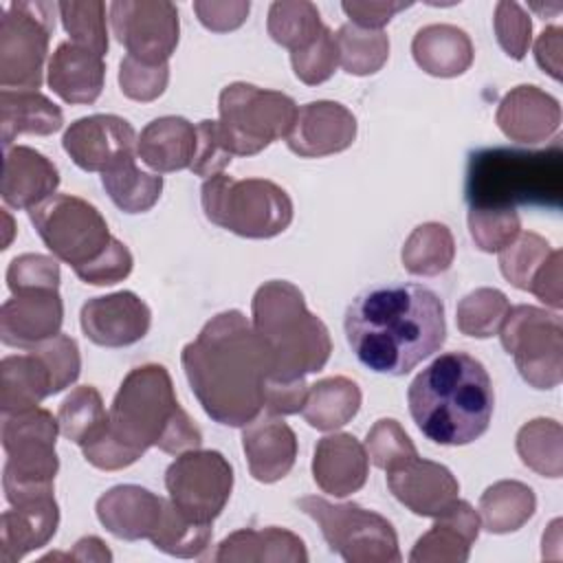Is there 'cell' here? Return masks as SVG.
Returning <instances> with one entry per match:
<instances>
[{
  "instance_id": "1",
  "label": "cell",
  "mask_w": 563,
  "mask_h": 563,
  "mask_svg": "<svg viewBox=\"0 0 563 563\" xmlns=\"http://www.w3.org/2000/svg\"><path fill=\"white\" fill-rule=\"evenodd\" d=\"M185 376L205 413L224 427H244L264 409L273 354L240 310L211 317L180 354Z\"/></svg>"
},
{
  "instance_id": "2",
  "label": "cell",
  "mask_w": 563,
  "mask_h": 563,
  "mask_svg": "<svg viewBox=\"0 0 563 563\" xmlns=\"http://www.w3.org/2000/svg\"><path fill=\"white\" fill-rule=\"evenodd\" d=\"M345 336L365 367L405 376L442 347L444 303L418 284H378L347 306Z\"/></svg>"
},
{
  "instance_id": "3",
  "label": "cell",
  "mask_w": 563,
  "mask_h": 563,
  "mask_svg": "<svg viewBox=\"0 0 563 563\" xmlns=\"http://www.w3.org/2000/svg\"><path fill=\"white\" fill-rule=\"evenodd\" d=\"M108 413L103 435L81 449L86 462L101 471H121L150 446L180 455L202 444L200 429L176 400L169 372L156 363L128 372Z\"/></svg>"
},
{
  "instance_id": "4",
  "label": "cell",
  "mask_w": 563,
  "mask_h": 563,
  "mask_svg": "<svg viewBox=\"0 0 563 563\" xmlns=\"http://www.w3.org/2000/svg\"><path fill=\"white\" fill-rule=\"evenodd\" d=\"M409 413L435 444L462 446L486 433L495 391L486 367L466 352H444L409 385Z\"/></svg>"
},
{
  "instance_id": "5",
  "label": "cell",
  "mask_w": 563,
  "mask_h": 563,
  "mask_svg": "<svg viewBox=\"0 0 563 563\" xmlns=\"http://www.w3.org/2000/svg\"><path fill=\"white\" fill-rule=\"evenodd\" d=\"M464 198L468 209H559L563 202V145L543 150L484 147L468 156Z\"/></svg>"
},
{
  "instance_id": "6",
  "label": "cell",
  "mask_w": 563,
  "mask_h": 563,
  "mask_svg": "<svg viewBox=\"0 0 563 563\" xmlns=\"http://www.w3.org/2000/svg\"><path fill=\"white\" fill-rule=\"evenodd\" d=\"M253 328L273 354V376L306 378L325 367L332 341L325 323L306 306L301 290L286 279L264 282L251 303Z\"/></svg>"
},
{
  "instance_id": "7",
  "label": "cell",
  "mask_w": 563,
  "mask_h": 563,
  "mask_svg": "<svg viewBox=\"0 0 563 563\" xmlns=\"http://www.w3.org/2000/svg\"><path fill=\"white\" fill-rule=\"evenodd\" d=\"M200 202L209 222L249 240L275 238L292 222L290 196L264 178L211 176L200 187Z\"/></svg>"
},
{
  "instance_id": "8",
  "label": "cell",
  "mask_w": 563,
  "mask_h": 563,
  "mask_svg": "<svg viewBox=\"0 0 563 563\" xmlns=\"http://www.w3.org/2000/svg\"><path fill=\"white\" fill-rule=\"evenodd\" d=\"M57 431V418L42 407L2 413V449L7 453L2 486L11 506L53 493V479L59 471Z\"/></svg>"
},
{
  "instance_id": "9",
  "label": "cell",
  "mask_w": 563,
  "mask_h": 563,
  "mask_svg": "<svg viewBox=\"0 0 563 563\" xmlns=\"http://www.w3.org/2000/svg\"><path fill=\"white\" fill-rule=\"evenodd\" d=\"M218 110V128L227 150L233 156H253L273 141L288 136L299 108L292 97L279 90L235 81L222 88Z\"/></svg>"
},
{
  "instance_id": "10",
  "label": "cell",
  "mask_w": 563,
  "mask_h": 563,
  "mask_svg": "<svg viewBox=\"0 0 563 563\" xmlns=\"http://www.w3.org/2000/svg\"><path fill=\"white\" fill-rule=\"evenodd\" d=\"M297 506L314 519L328 548L347 563H398L400 548L394 526L358 504H332L308 495Z\"/></svg>"
},
{
  "instance_id": "11",
  "label": "cell",
  "mask_w": 563,
  "mask_h": 563,
  "mask_svg": "<svg viewBox=\"0 0 563 563\" xmlns=\"http://www.w3.org/2000/svg\"><path fill=\"white\" fill-rule=\"evenodd\" d=\"M53 2H9L0 9V86L37 90L42 86L48 40L55 31Z\"/></svg>"
},
{
  "instance_id": "12",
  "label": "cell",
  "mask_w": 563,
  "mask_h": 563,
  "mask_svg": "<svg viewBox=\"0 0 563 563\" xmlns=\"http://www.w3.org/2000/svg\"><path fill=\"white\" fill-rule=\"evenodd\" d=\"M497 334L530 387L552 389L563 380V323L559 312L526 303L515 306L506 312Z\"/></svg>"
},
{
  "instance_id": "13",
  "label": "cell",
  "mask_w": 563,
  "mask_h": 563,
  "mask_svg": "<svg viewBox=\"0 0 563 563\" xmlns=\"http://www.w3.org/2000/svg\"><path fill=\"white\" fill-rule=\"evenodd\" d=\"M29 218L46 249L73 271L97 260L112 240L103 216L79 196L53 194L29 209Z\"/></svg>"
},
{
  "instance_id": "14",
  "label": "cell",
  "mask_w": 563,
  "mask_h": 563,
  "mask_svg": "<svg viewBox=\"0 0 563 563\" xmlns=\"http://www.w3.org/2000/svg\"><path fill=\"white\" fill-rule=\"evenodd\" d=\"M165 488L187 519L211 526L231 497L233 468L220 451L191 449L167 466Z\"/></svg>"
},
{
  "instance_id": "15",
  "label": "cell",
  "mask_w": 563,
  "mask_h": 563,
  "mask_svg": "<svg viewBox=\"0 0 563 563\" xmlns=\"http://www.w3.org/2000/svg\"><path fill=\"white\" fill-rule=\"evenodd\" d=\"M110 26L128 55L143 64H167L178 46V9L167 0H117Z\"/></svg>"
},
{
  "instance_id": "16",
  "label": "cell",
  "mask_w": 563,
  "mask_h": 563,
  "mask_svg": "<svg viewBox=\"0 0 563 563\" xmlns=\"http://www.w3.org/2000/svg\"><path fill=\"white\" fill-rule=\"evenodd\" d=\"M134 128L117 114H90L68 125L62 145L84 172H106L125 156H134Z\"/></svg>"
},
{
  "instance_id": "17",
  "label": "cell",
  "mask_w": 563,
  "mask_h": 563,
  "mask_svg": "<svg viewBox=\"0 0 563 563\" xmlns=\"http://www.w3.org/2000/svg\"><path fill=\"white\" fill-rule=\"evenodd\" d=\"M84 334L101 347H125L141 341L152 323L147 303L132 290L92 297L81 306Z\"/></svg>"
},
{
  "instance_id": "18",
  "label": "cell",
  "mask_w": 563,
  "mask_h": 563,
  "mask_svg": "<svg viewBox=\"0 0 563 563\" xmlns=\"http://www.w3.org/2000/svg\"><path fill=\"white\" fill-rule=\"evenodd\" d=\"M356 139V117L336 101H310L297 110L286 145L301 158H321L347 150Z\"/></svg>"
},
{
  "instance_id": "19",
  "label": "cell",
  "mask_w": 563,
  "mask_h": 563,
  "mask_svg": "<svg viewBox=\"0 0 563 563\" xmlns=\"http://www.w3.org/2000/svg\"><path fill=\"white\" fill-rule=\"evenodd\" d=\"M391 495L418 517L442 515L460 493L455 475L438 462L420 455L385 471Z\"/></svg>"
},
{
  "instance_id": "20",
  "label": "cell",
  "mask_w": 563,
  "mask_h": 563,
  "mask_svg": "<svg viewBox=\"0 0 563 563\" xmlns=\"http://www.w3.org/2000/svg\"><path fill=\"white\" fill-rule=\"evenodd\" d=\"M64 301L59 290H24L0 308V341L9 347L31 350L59 334Z\"/></svg>"
},
{
  "instance_id": "21",
  "label": "cell",
  "mask_w": 563,
  "mask_h": 563,
  "mask_svg": "<svg viewBox=\"0 0 563 563\" xmlns=\"http://www.w3.org/2000/svg\"><path fill=\"white\" fill-rule=\"evenodd\" d=\"M495 121L504 136L517 143H543L559 132V101L532 84H521L508 90L495 112Z\"/></svg>"
},
{
  "instance_id": "22",
  "label": "cell",
  "mask_w": 563,
  "mask_h": 563,
  "mask_svg": "<svg viewBox=\"0 0 563 563\" xmlns=\"http://www.w3.org/2000/svg\"><path fill=\"white\" fill-rule=\"evenodd\" d=\"M165 501L167 499L143 486L119 484L97 499L95 510L97 519L110 534L123 541H139L150 539L156 532Z\"/></svg>"
},
{
  "instance_id": "23",
  "label": "cell",
  "mask_w": 563,
  "mask_h": 563,
  "mask_svg": "<svg viewBox=\"0 0 563 563\" xmlns=\"http://www.w3.org/2000/svg\"><path fill=\"white\" fill-rule=\"evenodd\" d=\"M57 526L59 506L53 493L4 510L0 517V563H18L29 552L44 548L55 537Z\"/></svg>"
},
{
  "instance_id": "24",
  "label": "cell",
  "mask_w": 563,
  "mask_h": 563,
  "mask_svg": "<svg viewBox=\"0 0 563 563\" xmlns=\"http://www.w3.org/2000/svg\"><path fill=\"white\" fill-rule=\"evenodd\" d=\"M242 449L251 475L262 484L279 482L297 457V435L282 416H257L242 429Z\"/></svg>"
},
{
  "instance_id": "25",
  "label": "cell",
  "mask_w": 563,
  "mask_h": 563,
  "mask_svg": "<svg viewBox=\"0 0 563 563\" xmlns=\"http://www.w3.org/2000/svg\"><path fill=\"white\" fill-rule=\"evenodd\" d=\"M435 523L416 541L411 563H464L468 561L471 545L479 537V515L462 499H455L442 515L433 517Z\"/></svg>"
},
{
  "instance_id": "26",
  "label": "cell",
  "mask_w": 563,
  "mask_h": 563,
  "mask_svg": "<svg viewBox=\"0 0 563 563\" xmlns=\"http://www.w3.org/2000/svg\"><path fill=\"white\" fill-rule=\"evenodd\" d=\"M369 460L365 446L352 433L323 435L312 455V477L332 497H347L367 482Z\"/></svg>"
},
{
  "instance_id": "27",
  "label": "cell",
  "mask_w": 563,
  "mask_h": 563,
  "mask_svg": "<svg viewBox=\"0 0 563 563\" xmlns=\"http://www.w3.org/2000/svg\"><path fill=\"white\" fill-rule=\"evenodd\" d=\"M59 185V172L51 158L29 145L4 150L0 194L9 207L33 209Z\"/></svg>"
},
{
  "instance_id": "28",
  "label": "cell",
  "mask_w": 563,
  "mask_h": 563,
  "mask_svg": "<svg viewBox=\"0 0 563 563\" xmlns=\"http://www.w3.org/2000/svg\"><path fill=\"white\" fill-rule=\"evenodd\" d=\"M51 90L66 103H95L103 90L106 64L95 51L62 42L46 68Z\"/></svg>"
},
{
  "instance_id": "29",
  "label": "cell",
  "mask_w": 563,
  "mask_h": 563,
  "mask_svg": "<svg viewBox=\"0 0 563 563\" xmlns=\"http://www.w3.org/2000/svg\"><path fill=\"white\" fill-rule=\"evenodd\" d=\"M196 141V125L185 117H158L141 130L136 154L156 174L178 172L191 167Z\"/></svg>"
},
{
  "instance_id": "30",
  "label": "cell",
  "mask_w": 563,
  "mask_h": 563,
  "mask_svg": "<svg viewBox=\"0 0 563 563\" xmlns=\"http://www.w3.org/2000/svg\"><path fill=\"white\" fill-rule=\"evenodd\" d=\"M416 64L433 77H457L473 64V42L453 24L422 26L411 40Z\"/></svg>"
},
{
  "instance_id": "31",
  "label": "cell",
  "mask_w": 563,
  "mask_h": 563,
  "mask_svg": "<svg viewBox=\"0 0 563 563\" xmlns=\"http://www.w3.org/2000/svg\"><path fill=\"white\" fill-rule=\"evenodd\" d=\"M213 561H286V563H306L308 550L303 541L284 528L271 526L262 530L244 528L229 534L211 556Z\"/></svg>"
},
{
  "instance_id": "32",
  "label": "cell",
  "mask_w": 563,
  "mask_h": 563,
  "mask_svg": "<svg viewBox=\"0 0 563 563\" xmlns=\"http://www.w3.org/2000/svg\"><path fill=\"white\" fill-rule=\"evenodd\" d=\"M53 396V378L37 352L4 356L0 363V409L22 413Z\"/></svg>"
},
{
  "instance_id": "33",
  "label": "cell",
  "mask_w": 563,
  "mask_h": 563,
  "mask_svg": "<svg viewBox=\"0 0 563 563\" xmlns=\"http://www.w3.org/2000/svg\"><path fill=\"white\" fill-rule=\"evenodd\" d=\"M64 114L46 95L37 90H2L0 92V130L2 147L9 150L15 136H48L62 130Z\"/></svg>"
},
{
  "instance_id": "34",
  "label": "cell",
  "mask_w": 563,
  "mask_h": 563,
  "mask_svg": "<svg viewBox=\"0 0 563 563\" xmlns=\"http://www.w3.org/2000/svg\"><path fill=\"white\" fill-rule=\"evenodd\" d=\"M358 385L347 376H330L308 387L301 416L312 429L334 431L347 424L358 413Z\"/></svg>"
},
{
  "instance_id": "35",
  "label": "cell",
  "mask_w": 563,
  "mask_h": 563,
  "mask_svg": "<svg viewBox=\"0 0 563 563\" xmlns=\"http://www.w3.org/2000/svg\"><path fill=\"white\" fill-rule=\"evenodd\" d=\"M537 510L534 490L517 479H501L488 486L479 497L482 528L493 534L519 530Z\"/></svg>"
},
{
  "instance_id": "36",
  "label": "cell",
  "mask_w": 563,
  "mask_h": 563,
  "mask_svg": "<svg viewBox=\"0 0 563 563\" xmlns=\"http://www.w3.org/2000/svg\"><path fill=\"white\" fill-rule=\"evenodd\" d=\"M110 200L125 213L150 211L163 191V176L139 169L134 156H125L101 174Z\"/></svg>"
},
{
  "instance_id": "37",
  "label": "cell",
  "mask_w": 563,
  "mask_h": 563,
  "mask_svg": "<svg viewBox=\"0 0 563 563\" xmlns=\"http://www.w3.org/2000/svg\"><path fill=\"white\" fill-rule=\"evenodd\" d=\"M455 257V240L446 224L424 222L418 224L402 244V266L411 275L433 277L453 264Z\"/></svg>"
},
{
  "instance_id": "38",
  "label": "cell",
  "mask_w": 563,
  "mask_h": 563,
  "mask_svg": "<svg viewBox=\"0 0 563 563\" xmlns=\"http://www.w3.org/2000/svg\"><path fill=\"white\" fill-rule=\"evenodd\" d=\"M108 418L110 413L103 407L101 394L92 385L75 387L57 411L62 435L81 449L103 435L108 429Z\"/></svg>"
},
{
  "instance_id": "39",
  "label": "cell",
  "mask_w": 563,
  "mask_h": 563,
  "mask_svg": "<svg viewBox=\"0 0 563 563\" xmlns=\"http://www.w3.org/2000/svg\"><path fill=\"white\" fill-rule=\"evenodd\" d=\"M517 453L521 462L543 477L563 473V429L552 418H534L517 431Z\"/></svg>"
},
{
  "instance_id": "40",
  "label": "cell",
  "mask_w": 563,
  "mask_h": 563,
  "mask_svg": "<svg viewBox=\"0 0 563 563\" xmlns=\"http://www.w3.org/2000/svg\"><path fill=\"white\" fill-rule=\"evenodd\" d=\"M339 48V64L345 73L365 77L378 73L389 57V37L385 31H369L350 22L334 33Z\"/></svg>"
},
{
  "instance_id": "41",
  "label": "cell",
  "mask_w": 563,
  "mask_h": 563,
  "mask_svg": "<svg viewBox=\"0 0 563 563\" xmlns=\"http://www.w3.org/2000/svg\"><path fill=\"white\" fill-rule=\"evenodd\" d=\"M323 26L317 7L308 0H277L268 9V35L290 53L310 44Z\"/></svg>"
},
{
  "instance_id": "42",
  "label": "cell",
  "mask_w": 563,
  "mask_h": 563,
  "mask_svg": "<svg viewBox=\"0 0 563 563\" xmlns=\"http://www.w3.org/2000/svg\"><path fill=\"white\" fill-rule=\"evenodd\" d=\"M213 537V530L209 523H196L187 519L172 499L165 501L163 519L156 528V532L150 537L152 545L169 556L178 559H196L202 556V552L209 548Z\"/></svg>"
},
{
  "instance_id": "43",
  "label": "cell",
  "mask_w": 563,
  "mask_h": 563,
  "mask_svg": "<svg viewBox=\"0 0 563 563\" xmlns=\"http://www.w3.org/2000/svg\"><path fill=\"white\" fill-rule=\"evenodd\" d=\"M510 310L508 297L497 288H477L460 299L455 308L457 330L473 339H488L499 332L506 312Z\"/></svg>"
},
{
  "instance_id": "44",
  "label": "cell",
  "mask_w": 563,
  "mask_h": 563,
  "mask_svg": "<svg viewBox=\"0 0 563 563\" xmlns=\"http://www.w3.org/2000/svg\"><path fill=\"white\" fill-rule=\"evenodd\" d=\"M552 251L550 242L539 233L521 231L506 249L499 251V271L515 288L528 290Z\"/></svg>"
},
{
  "instance_id": "45",
  "label": "cell",
  "mask_w": 563,
  "mask_h": 563,
  "mask_svg": "<svg viewBox=\"0 0 563 563\" xmlns=\"http://www.w3.org/2000/svg\"><path fill=\"white\" fill-rule=\"evenodd\" d=\"M57 11L62 18L64 31L70 35L73 44L95 51L101 57L108 53V26H106L103 2L64 0V2H57Z\"/></svg>"
},
{
  "instance_id": "46",
  "label": "cell",
  "mask_w": 563,
  "mask_h": 563,
  "mask_svg": "<svg viewBox=\"0 0 563 563\" xmlns=\"http://www.w3.org/2000/svg\"><path fill=\"white\" fill-rule=\"evenodd\" d=\"M290 64L297 79L306 86H319L328 81L339 66V48L332 29L323 26L321 33L310 44H306L299 51H292Z\"/></svg>"
},
{
  "instance_id": "47",
  "label": "cell",
  "mask_w": 563,
  "mask_h": 563,
  "mask_svg": "<svg viewBox=\"0 0 563 563\" xmlns=\"http://www.w3.org/2000/svg\"><path fill=\"white\" fill-rule=\"evenodd\" d=\"M365 451L367 460L383 471H389L418 455L411 438L394 418H380L374 422V427L367 431Z\"/></svg>"
},
{
  "instance_id": "48",
  "label": "cell",
  "mask_w": 563,
  "mask_h": 563,
  "mask_svg": "<svg viewBox=\"0 0 563 563\" xmlns=\"http://www.w3.org/2000/svg\"><path fill=\"white\" fill-rule=\"evenodd\" d=\"M468 231L479 251L499 253L521 233V220L517 209H468Z\"/></svg>"
},
{
  "instance_id": "49",
  "label": "cell",
  "mask_w": 563,
  "mask_h": 563,
  "mask_svg": "<svg viewBox=\"0 0 563 563\" xmlns=\"http://www.w3.org/2000/svg\"><path fill=\"white\" fill-rule=\"evenodd\" d=\"M7 286L13 295L24 290H59V264L55 257L24 253L11 260Z\"/></svg>"
},
{
  "instance_id": "50",
  "label": "cell",
  "mask_w": 563,
  "mask_h": 563,
  "mask_svg": "<svg viewBox=\"0 0 563 563\" xmlns=\"http://www.w3.org/2000/svg\"><path fill=\"white\" fill-rule=\"evenodd\" d=\"M495 37L501 51L512 59H523L532 44V22L521 4L512 0H501L495 4L493 15Z\"/></svg>"
},
{
  "instance_id": "51",
  "label": "cell",
  "mask_w": 563,
  "mask_h": 563,
  "mask_svg": "<svg viewBox=\"0 0 563 563\" xmlns=\"http://www.w3.org/2000/svg\"><path fill=\"white\" fill-rule=\"evenodd\" d=\"M169 81V64H143L130 55L121 59L119 86L121 92L132 101L158 99Z\"/></svg>"
},
{
  "instance_id": "52",
  "label": "cell",
  "mask_w": 563,
  "mask_h": 563,
  "mask_svg": "<svg viewBox=\"0 0 563 563\" xmlns=\"http://www.w3.org/2000/svg\"><path fill=\"white\" fill-rule=\"evenodd\" d=\"M40 354V358L46 363L51 378H53V394H59L62 389L70 387L81 372V356L77 341L64 332H59L53 339H46L31 347Z\"/></svg>"
},
{
  "instance_id": "53",
  "label": "cell",
  "mask_w": 563,
  "mask_h": 563,
  "mask_svg": "<svg viewBox=\"0 0 563 563\" xmlns=\"http://www.w3.org/2000/svg\"><path fill=\"white\" fill-rule=\"evenodd\" d=\"M132 266L134 260L130 249L121 240L112 238L108 249L90 264L75 268V275L92 286H112L117 282H123L132 273Z\"/></svg>"
},
{
  "instance_id": "54",
  "label": "cell",
  "mask_w": 563,
  "mask_h": 563,
  "mask_svg": "<svg viewBox=\"0 0 563 563\" xmlns=\"http://www.w3.org/2000/svg\"><path fill=\"white\" fill-rule=\"evenodd\" d=\"M196 134H198L196 154H194L189 169L196 176H207V178L222 174V169L231 163L233 154L227 150V145L222 141L218 121H211V119L200 121L196 125Z\"/></svg>"
},
{
  "instance_id": "55",
  "label": "cell",
  "mask_w": 563,
  "mask_h": 563,
  "mask_svg": "<svg viewBox=\"0 0 563 563\" xmlns=\"http://www.w3.org/2000/svg\"><path fill=\"white\" fill-rule=\"evenodd\" d=\"M194 11L202 26L213 33H229L235 31L246 22L251 11L249 0H196Z\"/></svg>"
},
{
  "instance_id": "56",
  "label": "cell",
  "mask_w": 563,
  "mask_h": 563,
  "mask_svg": "<svg viewBox=\"0 0 563 563\" xmlns=\"http://www.w3.org/2000/svg\"><path fill=\"white\" fill-rule=\"evenodd\" d=\"M411 2H394V0H345L341 2V9L350 18V24L369 29V31H383V26L398 13L409 9Z\"/></svg>"
},
{
  "instance_id": "57",
  "label": "cell",
  "mask_w": 563,
  "mask_h": 563,
  "mask_svg": "<svg viewBox=\"0 0 563 563\" xmlns=\"http://www.w3.org/2000/svg\"><path fill=\"white\" fill-rule=\"evenodd\" d=\"M306 378L297 380H279L268 378L264 387V411L271 416H292L303 409L308 396Z\"/></svg>"
},
{
  "instance_id": "58",
  "label": "cell",
  "mask_w": 563,
  "mask_h": 563,
  "mask_svg": "<svg viewBox=\"0 0 563 563\" xmlns=\"http://www.w3.org/2000/svg\"><path fill=\"white\" fill-rule=\"evenodd\" d=\"M561 262L563 255L559 249L552 251V255L548 257V262L541 266V271L537 273V277L532 279L528 292H532L539 301H543L545 306L559 310L563 306V292H561Z\"/></svg>"
},
{
  "instance_id": "59",
  "label": "cell",
  "mask_w": 563,
  "mask_h": 563,
  "mask_svg": "<svg viewBox=\"0 0 563 563\" xmlns=\"http://www.w3.org/2000/svg\"><path fill=\"white\" fill-rule=\"evenodd\" d=\"M561 42H563V29L561 26L543 29L541 35L534 42L537 64L556 81L561 79Z\"/></svg>"
},
{
  "instance_id": "60",
  "label": "cell",
  "mask_w": 563,
  "mask_h": 563,
  "mask_svg": "<svg viewBox=\"0 0 563 563\" xmlns=\"http://www.w3.org/2000/svg\"><path fill=\"white\" fill-rule=\"evenodd\" d=\"M55 559H68V561H112V552L106 548V543L99 537H84V539H79L75 543L73 552L42 556V561H55Z\"/></svg>"
}]
</instances>
